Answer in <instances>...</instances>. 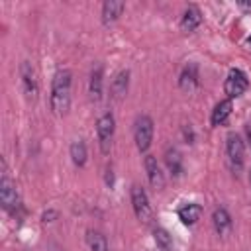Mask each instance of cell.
<instances>
[{
  "label": "cell",
  "mask_w": 251,
  "mask_h": 251,
  "mask_svg": "<svg viewBox=\"0 0 251 251\" xmlns=\"http://www.w3.org/2000/svg\"><path fill=\"white\" fill-rule=\"evenodd\" d=\"M71 86H73V73L69 69H59L51 80V112L59 118L67 116L71 108Z\"/></svg>",
  "instance_id": "6da1fadb"
},
{
  "label": "cell",
  "mask_w": 251,
  "mask_h": 251,
  "mask_svg": "<svg viewBox=\"0 0 251 251\" xmlns=\"http://www.w3.org/2000/svg\"><path fill=\"white\" fill-rule=\"evenodd\" d=\"M0 204L2 208L20 218V214H24V204H22V196L18 192V186L16 182L10 178L8 171H6V163L2 161V176H0Z\"/></svg>",
  "instance_id": "7a4b0ae2"
},
{
  "label": "cell",
  "mask_w": 251,
  "mask_h": 251,
  "mask_svg": "<svg viewBox=\"0 0 251 251\" xmlns=\"http://www.w3.org/2000/svg\"><path fill=\"white\" fill-rule=\"evenodd\" d=\"M226 159L233 175H239L245 165V141L239 133L231 131L226 137Z\"/></svg>",
  "instance_id": "3957f363"
},
{
  "label": "cell",
  "mask_w": 251,
  "mask_h": 251,
  "mask_svg": "<svg viewBox=\"0 0 251 251\" xmlns=\"http://www.w3.org/2000/svg\"><path fill=\"white\" fill-rule=\"evenodd\" d=\"M153 133H155V124H153L151 116L139 114L133 122V141H135V147L139 153H145L151 147Z\"/></svg>",
  "instance_id": "277c9868"
},
{
  "label": "cell",
  "mask_w": 251,
  "mask_h": 251,
  "mask_svg": "<svg viewBox=\"0 0 251 251\" xmlns=\"http://www.w3.org/2000/svg\"><path fill=\"white\" fill-rule=\"evenodd\" d=\"M114 133H116V118H114L112 112H104L96 120V137H98L100 151L104 155L110 153V147H112V141H114Z\"/></svg>",
  "instance_id": "5b68a950"
},
{
  "label": "cell",
  "mask_w": 251,
  "mask_h": 251,
  "mask_svg": "<svg viewBox=\"0 0 251 251\" xmlns=\"http://www.w3.org/2000/svg\"><path fill=\"white\" fill-rule=\"evenodd\" d=\"M129 196H131V208H133L135 218H137L141 224L149 226V224L153 222V208H151V204H149L147 192H145L139 184H133Z\"/></svg>",
  "instance_id": "8992f818"
},
{
  "label": "cell",
  "mask_w": 251,
  "mask_h": 251,
  "mask_svg": "<svg viewBox=\"0 0 251 251\" xmlns=\"http://www.w3.org/2000/svg\"><path fill=\"white\" fill-rule=\"evenodd\" d=\"M249 88V78L247 75L241 71V69H231L226 76V82H224V92H226V98L233 100V98H239L241 94H245V90Z\"/></svg>",
  "instance_id": "52a82bcc"
},
{
  "label": "cell",
  "mask_w": 251,
  "mask_h": 251,
  "mask_svg": "<svg viewBox=\"0 0 251 251\" xmlns=\"http://www.w3.org/2000/svg\"><path fill=\"white\" fill-rule=\"evenodd\" d=\"M20 78H22V86H24V92H25L27 100L33 102L39 94V80H37V73H35V69L29 61L20 63Z\"/></svg>",
  "instance_id": "ba28073f"
},
{
  "label": "cell",
  "mask_w": 251,
  "mask_h": 251,
  "mask_svg": "<svg viewBox=\"0 0 251 251\" xmlns=\"http://www.w3.org/2000/svg\"><path fill=\"white\" fill-rule=\"evenodd\" d=\"M102 92H104V65L102 63H96L92 67V71H90V76H88V94H90V100L92 102H100Z\"/></svg>",
  "instance_id": "9c48e42d"
},
{
  "label": "cell",
  "mask_w": 251,
  "mask_h": 251,
  "mask_svg": "<svg viewBox=\"0 0 251 251\" xmlns=\"http://www.w3.org/2000/svg\"><path fill=\"white\" fill-rule=\"evenodd\" d=\"M145 173H147V180L155 190H163L165 186V175L161 171V165L157 163V157L153 155H145Z\"/></svg>",
  "instance_id": "30bf717a"
},
{
  "label": "cell",
  "mask_w": 251,
  "mask_h": 251,
  "mask_svg": "<svg viewBox=\"0 0 251 251\" xmlns=\"http://www.w3.org/2000/svg\"><path fill=\"white\" fill-rule=\"evenodd\" d=\"M124 10H126V2H122V0H106L102 4V10H100L102 24L104 25H112L114 22L120 20V16L124 14Z\"/></svg>",
  "instance_id": "8fae6325"
},
{
  "label": "cell",
  "mask_w": 251,
  "mask_h": 251,
  "mask_svg": "<svg viewBox=\"0 0 251 251\" xmlns=\"http://www.w3.org/2000/svg\"><path fill=\"white\" fill-rule=\"evenodd\" d=\"M200 24H202V12H200V8L194 6V4H188V6L184 8L182 16H180V29L186 31V33H190V31H194Z\"/></svg>",
  "instance_id": "7c38bea8"
},
{
  "label": "cell",
  "mask_w": 251,
  "mask_h": 251,
  "mask_svg": "<svg viewBox=\"0 0 251 251\" xmlns=\"http://www.w3.org/2000/svg\"><path fill=\"white\" fill-rule=\"evenodd\" d=\"M176 216L184 226H194L202 216V206L198 202H186L176 210Z\"/></svg>",
  "instance_id": "4fadbf2b"
},
{
  "label": "cell",
  "mask_w": 251,
  "mask_h": 251,
  "mask_svg": "<svg viewBox=\"0 0 251 251\" xmlns=\"http://www.w3.org/2000/svg\"><path fill=\"white\" fill-rule=\"evenodd\" d=\"M127 88H129V71L124 69V71H120V73L112 78L110 94H112L114 100H122V98L127 94Z\"/></svg>",
  "instance_id": "5bb4252c"
},
{
  "label": "cell",
  "mask_w": 251,
  "mask_h": 251,
  "mask_svg": "<svg viewBox=\"0 0 251 251\" xmlns=\"http://www.w3.org/2000/svg\"><path fill=\"white\" fill-rule=\"evenodd\" d=\"M212 226H214L218 235H226L231 229V216L224 206H218L212 212Z\"/></svg>",
  "instance_id": "9a60e30c"
},
{
  "label": "cell",
  "mask_w": 251,
  "mask_h": 251,
  "mask_svg": "<svg viewBox=\"0 0 251 251\" xmlns=\"http://www.w3.org/2000/svg\"><path fill=\"white\" fill-rule=\"evenodd\" d=\"M231 110H233V102H231L229 98L220 100V102L214 106L212 114H210V124H212L214 127H216V126H222V124H224V122L229 118Z\"/></svg>",
  "instance_id": "2e32d148"
},
{
  "label": "cell",
  "mask_w": 251,
  "mask_h": 251,
  "mask_svg": "<svg viewBox=\"0 0 251 251\" xmlns=\"http://www.w3.org/2000/svg\"><path fill=\"white\" fill-rule=\"evenodd\" d=\"M69 155H71V161L76 165V167H84L86 165V159H88V149H86V143L84 139H73L71 145H69Z\"/></svg>",
  "instance_id": "e0dca14e"
},
{
  "label": "cell",
  "mask_w": 251,
  "mask_h": 251,
  "mask_svg": "<svg viewBox=\"0 0 251 251\" xmlns=\"http://www.w3.org/2000/svg\"><path fill=\"white\" fill-rule=\"evenodd\" d=\"M178 84H180L182 90H194L198 86V65H194V63L186 65L180 73Z\"/></svg>",
  "instance_id": "ac0fdd59"
},
{
  "label": "cell",
  "mask_w": 251,
  "mask_h": 251,
  "mask_svg": "<svg viewBox=\"0 0 251 251\" xmlns=\"http://www.w3.org/2000/svg\"><path fill=\"white\" fill-rule=\"evenodd\" d=\"M165 165L173 176H178L182 173V155L176 147H169L165 151Z\"/></svg>",
  "instance_id": "d6986e66"
},
{
  "label": "cell",
  "mask_w": 251,
  "mask_h": 251,
  "mask_svg": "<svg viewBox=\"0 0 251 251\" xmlns=\"http://www.w3.org/2000/svg\"><path fill=\"white\" fill-rule=\"evenodd\" d=\"M86 243H88L90 251H108V239L100 229H88Z\"/></svg>",
  "instance_id": "ffe728a7"
},
{
  "label": "cell",
  "mask_w": 251,
  "mask_h": 251,
  "mask_svg": "<svg viewBox=\"0 0 251 251\" xmlns=\"http://www.w3.org/2000/svg\"><path fill=\"white\" fill-rule=\"evenodd\" d=\"M153 235H155V243H157V247H159L161 251H173V239H171V235H169L167 229L155 227Z\"/></svg>",
  "instance_id": "44dd1931"
},
{
  "label": "cell",
  "mask_w": 251,
  "mask_h": 251,
  "mask_svg": "<svg viewBox=\"0 0 251 251\" xmlns=\"http://www.w3.org/2000/svg\"><path fill=\"white\" fill-rule=\"evenodd\" d=\"M245 135H247V141H249V147H251V122L245 126Z\"/></svg>",
  "instance_id": "7402d4cb"
},
{
  "label": "cell",
  "mask_w": 251,
  "mask_h": 251,
  "mask_svg": "<svg viewBox=\"0 0 251 251\" xmlns=\"http://www.w3.org/2000/svg\"><path fill=\"white\" fill-rule=\"evenodd\" d=\"M49 251H63V249H61L59 245H51V247H49Z\"/></svg>",
  "instance_id": "603a6c76"
},
{
  "label": "cell",
  "mask_w": 251,
  "mask_h": 251,
  "mask_svg": "<svg viewBox=\"0 0 251 251\" xmlns=\"http://www.w3.org/2000/svg\"><path fill=\"white\" fill-rule=\"evenodd\" d=\"M249 184H251V173H249Z\"/></svg>",
  "instance_id": "cb8c5ba5"
}]
</instances>
